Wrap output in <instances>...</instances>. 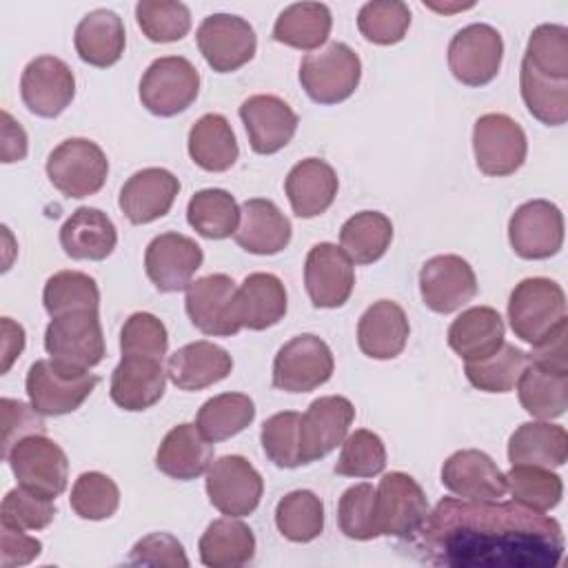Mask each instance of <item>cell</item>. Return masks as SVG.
I'll return each instance as SVG.
<instances>
[{"mask_svg": "<svg viewBox=\"0 0 568 568\" xmlns=\"http://www.w3.org/2000/svg\"><path fill=\"white\" fill-rule=\"evenodd\" d=\"M408 539L424 561L453 568H552L566 548L555 517L517 501L462 497L439 499Z\"/></svg>", "mask_w": 568, "mask_h": 568, "instance_id": "1", "label": "cell"}, {"mask_svg": "<svg viewBox=\"0 0 568 568\" xmlns=\"http://www.w3.org/2000/svg\"><path fill=\"white\" fill-rule=\"evenodd\" d=\"M508 322L521 342L530 346L566 322V293L550 277L521 280L508 300Z\"/></svg>", "mask_w": 568, "mask_h": 568, "instance_id": "2", "label": "cell"}, {"mask_svg": "<svg viewBox=\"0 0 568 568\" xmlns=\"http://www.w3.org/2000/svg\"><path fill=\"white\" fill-rule=\"evenodd\" d=\"M362 78L359 55L344 42H328L324 49L306 53L300 64V84L317 104L348 100Z\"/></svg>", "mask_w": 568, "mask_h": 568, "instance_id": "3", "label": "cell"}, {"mask_svg": "<svg viewBox=\"0 0 568 568\" xmlns=\"http://www.w3.org/2000/svg\"><path fill=\"white\" fill-rule=\"evenodd\" d=\"M47 175L62 195L82 200L104 186L109 160L93 140L69 138L49 153Z\"/></svg>", "mask_w": 568, "mask_h": 568, "instance_id": "4", "label": "cell"}, {"mask_svg": "<svg viewBox=\"0 0 568 568\" xmlns=\"http://www.w3.org/2000/svg\"><path fill=\"white\" fill-rule=\"evenodd\" d=\"M200 93V71L182 55L153 60L140 80L142 106L160 118H173L186 111Z\"/></svg>", "mask_w": 568, "mask_h": 568, "instance_id": "5", "label": "cell"}, {"mask_svg": "<svg viewBox=\"0 0 568 568\" xmlns=\"http://www.w3.org/2000/svg\"><path fill=\"white\" fill-rule=\"evenodd\" d=\"M44 348L55 364L69 371H89L98 366L106 355L98 313L75 311L51 317L44 331Z\"/></svg>", "mask_w": 568, "mask_h": 568, "instance_id": "6", "label": "cell"}, {"mask_svg": "<svg viewBox=\"0 0 568 568\" xmlns=\"http://www.w3.org/2000/svg\"><path fill=\"white\" fill-rule=\"evenodd\" d=\"M98 386V375L89 371H69L49 359L31 364L24 388L31 406L42 415H67L78 410Z\"/></svg>", "mask_w": 568, "mask_h": 568, "instance_id": "7", "label": "cell"}, {"mask_svg": "<svg viewBox=\"0 0 568 568\" xmlns=\"http://www.w3.org/2000/svg\"><path fill=\"white\" fill-rule=\"evenodd\" d=\"M335 359L328 344L302 333L288 339L273 359V386L284 393H311L333 375Z\"/></svg>", "mask_w": 568, "mask_h": 568, "instance_id": "8", "label": "cell"}, {"mask_svg": "<svg viewBox=\"0 0 568 568\" xmlns=\"http://www.w3.org/2000/svg\"><path fill=\"white\" fill-rule=\"evenodd\" d=\"M4 459L20 486L49 499L64 493L69 459L67 453L47 435H29L20 439Z\"/></svg>", "mask_w": 568, "mask_h": 568, "instance_id": "9", "label": "cell"}, {"mask_svg": "<svg viewBox=\"0 0 568 568\" xmlns=\"http://www.w3.org/2000/svg\"><path fill=\"white\" fill-rule=\"evenodd\" d=\"M501 33L484 22H473L459 29L448 44V69L453 78L466 87H484L493 82L501 69Z\"/></svg>", "mask_w": 568, "mask_h": 568, "instance_id": "10", "label": "cell"}, {"mask_svg": "<svg viewBox=\"0 0 568 568\" xmlns=\"http://www.w3.org/2000/svg\"><path fill=\"white\" fill-rule=\"evenodd\" d=\"M477 169L493 178L513 175L526 160L528 140L519 122L506 113H484L473 126Z\"/></svg>", "mask_w": 568, "mask_h": 568, "instance_id": "11", "label": "cell"}, {"mask_svg": "<svg viewBox=\"0 0 568 568\" xmlns=\"http://www.w3.org/2000/svg\"><path fill=\"white\" fill-rule=\"evenodd\" d=\"M264 493V479L242 455H224L206 470V495L213 508L226 517L251 515Z\"/></svg>", "mask_w": 568, "mask_h": 568, "instance_id": "12", "label": "cell"}, {"mask_svg": "<svg viewBox=\"0 0 568 568\" xmlns=\"http://www.w3.org/2000/svg\"><path fill=\"white\" fill-rule=\"evenodd\" d=\"M235 282L224 273L204 275L186 286L184 306L191 324L213 337H231L242 331L235 313Z\"/></svg>", "mask_w": 568, "mask_h": 568, "instance_id": "13", "label": "cell"}, {"mask_svg": "<svg viewBox=\"0 0 568 568\" xmlns=\"http://www.w3.org/2000/svg\"><path fill=\"white\" fill-rule=\"evenodd\" d=\"M197 49L217 73H231L253 60L257 38L248 20L233 13H213L197 27Z\"/></svg>", "mask_w": 568, "mask_h": 568, "instance_id": "14", "label": "cell"}, {"mask_svg": "<svg viewBox=\"0 0 568 568\" xmlns=\"http://www.w3.org/2000/svg\"><path fill=\"white\" fill-rule=\"evenodd\" d=\"M508 242L524 260H548L564 246V215L548 200H530L508 220Z\"/></svg>", "mask_w": 568, "mask_h": 568, "instance_id": "15", "label": "cell"}, {"mask_svg": "<svg viewBox=\"0 0 568 568\" xmlns=\"http://www.w3.org/2000/svg\"><path fill=\"white\" fill-rule=\"evenodd\" d=\"M430 513L426 493L406 473L393 470L377 486V528L379 535L408 539L415 535Z\"/></svg>", "mask_w": 568, "mask_h": 568, "instance_id": "16", "label": "cell"}, {"mask_svg": "<svg viewBox=\"0 0 568 568\" xmlns=\"http://www.w3.org/2000/svg\"><path fill=\"white\" fill-rule=\"evenodd\" d=\"M202 246L189 235L169 231L155 235L144 251V271L151 284L162 293H175L191 284L202 266Z\"/></svg>", "mask_w": 568, "mask_h": 568, "instance_id": "17", "label": "cell"}, {"mask_svg": "<svg viewBox=\"0 0 568 568\" xmlns=\"http://www.w3.org/2000/svg\"><path fill=\"white\" fill-rule=\"evenodd\" d=\"M304 286L317 308H339L355 286L353 260L333 242L315 244L304 262Z\"/></svg>", "mask_w": 568, "mask_h": 568, "instance_id": "18", "label": "cell"}, {"mask_svg": "<svg viewBox=\"0 0 568 568\" xmlns=\"http://www.w3.org/2000/svg\"><path fill=\"white\" fill-rule=\"evenodd\" d=\"M355 419L351 399L342 395H324L308 404L300 422V455L302 464L326 457L348 435Z\"/></svg>", "mask_w": 568, "mask_h": 568, "instance_id": "19", "label": "cell"}, {"mask_svg": "<svg viewBox=\"0 0 568 568\" xmlns=\"http://www.w3.org/2000/svg\"><path fill=\"white\" fill-rule=\"evenodd\" d=\"M20 95L31 113L58 118L75 95V75L64 60L38 55L22 71Z\"/></svg>", "mask_w": 568, "mask_h": 568, "instance_id": "20", "label": "cell"}, {"mask_svg": "<svg viewBox=\"0 0 568 568\" xmlns=\"http://www.w3.org/2000/svg\"><path fill=\"white\" fill-rule=\"evenodd\" d=\"M419 293L430 311L446 315L477 295V277L464 257L453 253L435 255L419 271Z\"/></svg>", "mask_w": 568, "mask_h": 568, "instance_id": "21", "label": "cell"}, {"mask_svg": "<svg viewBox=\"0 0 568 568\" xmlns=\"http://www.w3.org/2000/svg\"><path fill=\"white\" fill-rule=\"evenodd\" d=\"M240 118L248 135V144L260 155L284 149L297 131V113L277 95L257 93L242 102Z\"/></svg>", "mask_w": 568, "mask_h": 568, "instance_id": "22", "label": "cell"}, {"mask_svg": "<svg viewBox=\"0 0 568 568\" xmlns=\"http://www.w3.org/2000/svg\"><path fill=\"white\" fill-rule=\"evenodd\" d=\"M442 484L462 499L497 501L506 495V475L477 448L453 453L442 466Z\"/></svg>", "mask_w": 568, "mask_h": 568, "instance_id": "23", "label": "cell"}, {"mask_svg": "<svg viewBox=\"0 0 568 568\" xmlns=\"http://www.w3.org/2000/svg\"><path fill=\"white\" fill-rule=\"evenodd\" d=\"M180 193V180L160 166L135 171L120 189V211L131 224H149L164 217Z\"/></svg>", "mask_w": 568, "mask_h": 568, "instance_id": "24", "label": "cell"}, {"mask_svg": "<svg viewBox=\"0 0 568 568\" xmlns=\"http://www.w3.org/2000/svg\"><path fill=\"white\" fill-rule=\"evenodd\" d=\"M166 371L160 359L122 355L111 373L109 395L113 404L129 413H140L158 404L166 388Z\"/></svg>", "mask_w": 568, "mask_h": 568, "instance_id": "25", "label": "cell"}, {"mask_svg": "<svg viewBox=\"0 0 568 568\" xmlns=\"http://www.w3.org/2000/svg\"><path fill=\"white\" fill-rule=\"evenodd\" d=\"M291 222L275 202L251 197L240 206L235 242L253 255H275L291 242Z\"/></svg>", "mask_w": 568, "mask_h": 568, "instance_id": "26", "label": "cell"}, {"mask_svg": "<svg viewBox=\"0 0 568 568\" xmlns=\"http://www.w3.org/2000/svg\"><path fill=\"white\" fill-rule=\"evenodd\" d=\"M408 317L397 302L377 300L359 317L357 346L371 359H393L408 342Z\"/></svg>", "mask_w": 568, "mask_h": 568, "instance_id": "27", "label": "cell"}, {"mask_svg": "<svg viewBox=\"0 0 568 568\" xmlns=\"http://www.w3.org/2000/svg\"><path fill=\"white\" fill-rule=\"evenodd\" d=\"M213 462V442H209L195 424L173 426L155 455V466L171 479L191 481L209 470Z\"/></svg>", "mask_w": 568, "mask_h": 568, "instance_id": "28", "label": "cell"}, {"mask_svg": "<svg viewBox=\"0 0 568 568\" xmlns=\"http://www.w3.org/2000/svg\"><path fill=\"white\" fill-rule=\"evenodd\" d=\"M337 186L339 182L335 169L320 158L300 160L284 180L291 209L297 217L304 220L322 215L333 204Z\"/></svg>", "mask_w": 568, "mask_h": 568, "instance_id": "29", "label": "cell"}, {"mask_svg": "<svg viewBox=\"0 0 568 568\" xmlns=\"http://www.w3.org/2000/svg\"><path fill=\"white\" fill-rule=\"evenodd\" d=\"M231 368V355L206 339L184 344L166 362V375L180 390H202L213 386L229 377Z\"/></svg>", "mask_w": 568, "mask_h": 568, "instance_id": "30", "label": "cell"}, {"mask_svg": "<svg viewBox=\"0 0 568 568\" xmlns=\"http://www.w3.org/2000/svg\"><path fill=\"white\" fill-rule=\"evenodd\" d=\"M118 244V231L111 217L93 206L75 209L60 229V246L71 260H106Z\"/></svg>", "mask_w": 568, "mask_h": 568, "instance_id": "31", "label": "cell"}, {"mask_svg": "<svg viewBox=\"0 0 568 568\" xmlns=\"http://www.w3.org/2000/svg\"><path fill=\"white\" fill-rule=\"evenodd\" d=\"M504 320L493 306H473L462 311L448 326V346L464 362H479L504 344Z\"/></svg>", "mask_w": 568, "mask_h": 568, "instance_id": "32", "label": "cell"}, {"mask_svg": "<svg viewBox=\"0 0 568 568\" xmlns=\"http://www.w3.org/2000/svg\"><path fill=\"white\" fill-rule=\"evenodd\" d=\"M73 44L82 62L98 69H106L115 64L124 53V22L111 9L89 11L75 27Z\"/></svg>", "mask_w": 568, "mask_h": 568, "instance_id": "33", "label": "cell"}, {"mask_svg": "<svg viewBox=\"0 0 568 568\" xmlns=\"http://www.w3.org/2000/svg\"><path fill=\"white\" fill-rule=\"evenodd\" d=\"M235 313L242 328L264 331L286 315V288L273 273H251L237 286Z\"/></svg>", "mask_w": 568, "mask_h": 568, "instance_id": "34", "label": "cell"}, {"mask_svg": "<svg viewBox=\"0 0 568 568\" xmlns=\"http://www.w3.org/2000/svg\"><path fill=\"white\" fill-rule=\"evenodd\" d=\"M508 459L513 466L559 468L568 459V433L559 424L526 422L508 439Z\"/></svg>", "mask_w": 568, "mask_h": 568, "instance_id": "35", "label": "cell"}, {"mask_svg": "<svg viewBox=\"0 0 568 568\" xmlns=\"http://www.w3.org/2000/svg\"><path fill=\"white\" fill-rule=\"evenodd\" d=\"M197 550L209 568H240L255 557V535L237 517H222L206 526Z\"/></svg>", "mask_w": 568, "mask_h": 568, "instance_id": "36", "label": "cell"}, {"mask_svg": "<svg viewBox=\"0 0 568 568\" xmlns=\"http://www.w3.org/2000/svg\"><path fill=\"white\" fill-rule=\"evenodd\" d=\"M186 146L191 160L209 173L229 171L240 155L235 133L229 120L220 113H204L195 120L189 131Z\"/></svg>", "mask_w": 568, "mask_h": 568, "instance_id": "37", "label": "cell"}, {"mask_svg": "<svg viewBox=\"0 0 568 568\" xmlns=\"http://www.w3.org/2000/svg\"><path fill=\"white\" fill-rule=\"evenodd\" d=\"M517 395L528 415L544 422L561 417L568 408V373L528 362L517 379Z\"/></svg>", "mask_w": 568, "mask_h": 568, "instance_id": "38", "label": "cell"}, {"mask_svg": "<svg viewBox=\"0 0 568 568\" xmlns=\"http://www.w3.org/2000/svg\"><path fill=\"white\" fill-rule=\"evenodd\" d=\"M331 9L322 2L288 4L273 24V40L300 51H313L328 40Z\"/></svg>", "mask_w": 568, "mask_h": 568, "instance_id": "39", "label": "cell"}, {"mask_svg": "<svg viewBox=\"0 0 568 568\" xmlns=\"http://www.w3.org/2000/svg\"><path fill=\"white\" fill-rule=\"evenodd\" d=\"M393 224L379 211H359L339 229V246L355 264L377 262L390 246Z\"/></svg>", "mask_w": 568, "mask_h": 568, "instance_id": "40", "label": "cell"}, {"mask_svg": "<svg viewBox=\"0 0 568 568\" xmlns=\"http://www.w3.org/2000/svg\"><path fill=\"white\" fill-rule=\"evenodd\" d=\"M519 89L528 113L548 126H561L568 120V80L548 78L521 60Z\"/></svg>", "mask_w": 568, "mask_h": 568, "instance_id": "41", "label": "cell"}, {"mask_svg": "<svg viewBox=\"0 0 568 568\" xmlns=\"http://www.w3.org/2000/svg\"><path fill=\"white\" fill-rule=\"evenodd\" d=\"M186 220L202 237L224 240L237 231L240 206L224 189H202L189 200Z\"/></svg>", "mask_w": 568, "mask_h": 568, "instance_id": "42", "label": "cell"}, {"mask_svg": "<svg viewBox=\"0 0 568 568\" xmlns=\"http://www.w3.org/2000/svg\"><path fill=\"white\" fill-rule=\"evenodd\" d=\"M255 417V404L244 393H222L206 399L195 417V426L209 442H224L242 433Z\"/></svg>", "mask_w": 568, "mask_h": 568, "instance_id": "43", "label": "cell"}, {"mask_svg": "<svg viewBox=\"0 0 568 568\" xmlns=\"http://www.w3.org/2000/svg\"><path fill=\"white\" fill-rule=\"evenodd\" d=\"M42 304L51 317H60L75 311L98 313L100 288L95 280L82 271H58L44 284Z\"/></svg>", "mask_w": 568, "mask_h": 568, "instance_id": "44", "label": "cell"}, {"mask_svg": "<svg viewBox=\"0 0 568 568\" xmlns=\"http://www.w3.org/2000/svg\"><path fill=\"white\" fill-rule=\"evenodd\" d=\"M277 530L295 544L313 541L324 530V504L313 490H291L275 506Z\"/></svg>", "mask_w": 568, "mask_h": 568, "instance_id": "45", "label": "cell"}, {"mask_svg": "<svg viewBox=\"0 0 568 568\" xmlns=\"http://www.w3.org/2000/svg\"><path fill=\"white\" fill-rule=\"evenodd\" d=\"M506 490H510L513 501L537 513H548L561 501L564 481L550 468L517 464L506 473Z\"/></svg>", "mask_w": 568, "mask_h": 568, "instance_id": "46", "label": "cell"}, {"mask_svg": "<svg viewBox=\"0 0 568 568\" xmlns=\"http://www.w3.org/2000/svg\"><path fill=\"white\" fill-rule=\"evenodd\" d=\"M528 366V353L515 344H501L490 357L479 362H466L468 382L484 393H510L517 386L519 375Z\"/></svg>", "mask_w": 568, "mask_h": 568, "instance_id": "47", "label": "cell"}, {"mask_svg": "<svg viewBox=\"0 0 568 568\" xmlns=\"http://www.w3.org/2000/svg\"><path fill=\"white\" fill-rule=\"evenodd\" d=\"M410 27V9L402 0H373L357 13V29L373 44H397Z\"/></svg>", "mask_w": 568, "mask_h": 568, "instance_id": "48", "label": "cell"}, {"mask_svg": "<svg viewBox=\"0 0 568 568\" xmlns=\"http://www.w3.org/2000/svg\"><path fill=\"white\" fill-rule=\"evenodd\" d=\"M135 20L151 42H178L191 31V11L175 0H140Z\"/></svg>", "mask_w": 568, "mask_h": 568, "instance_id": "49", "label": "cell"}, {"mask_svg": "<svg viewBox=\"0 0 568 568\" xmlns=\"http://www.w3.org/2000/svg\"><path fill=\"white\" fill-rule=\"evenodd\" d=\"M337 524L348 539L368 541L379 537L377 488H373L368 481L346 488L337 504Z\"/></svg>", "mask_w": 568, "mask_h": 568, "instance_id": "50", "label": "cell"}, {"mask_svg": "<svg viewBox=\"0 0 568 568\" xmlns=\"http://www.w3.org/2000/svg\"><path fill=\"white\" fill-rule=\"evenodd\" d=\"M69 504L80 519H109L120 506V490L109 475L100 470H89L75 479Z\"/></svg>", "mask_w": 568, "mask_h": 568, "instance_id": "51", "label": "cell"}, {"mask_svg": "<svg viewBox=\"0 0 568 568\" xmlns=\"http://www.w3.org/2000/svg\"><path fill=\"white\" fill-rule=\"evenodd\" d=\"M524 62L548 78L568 80V29L564 24L535 27L528 38Z\"/></svg>", "mask_w": 568, "mask_h": 568, "instance_id": "52", "label": "cell"}, {"mask_svg": "<svg viewBox=\"0 0 568 568\" xmlns=\"http://www.w3.org/2000/svg\"><path fill=\"white\" fill-rule=\"evenodd\" d=\"M386 468V446L373 430L359 428L342 442L335 473L344 477H375Z\"/></svg>", "mask_w": 568, "mask_h": 568, "instance_id": "53", "label": "cell"}, {"mask_svg": "<svg viewBox=\"0 0 568 568\" xmlns=\"http://www.w3.org/2000/svg\"><path fill=\"white\" fill-rule=\"evenodd\" d=\"M300 422L302 415L295 410H282L271 415L262 424L260 442L268 462L280 468H297L302 466L300 455Z\"/></svg>", "mask_w": 568, "mask_h": 568, "instance_id": "54", "label": "cell"}, {"mask_svg": "<svg viewBox=\"0 0 568 568\" xmlns=\"http://www.w3.org/2000/svg\"><path fill=\"white\" fill-rule=\"evenodd\" d=\"M55 517L53 499L42 497L24 486L11 488L0 506V524L22 530H42Z\"/></svg>", "mask_w": 568, "mask_h": 568, "instance_id": "55", "label": "cell"}, {"mask_svg": "<svg viewBox=\"0 0 568 568\" xmlns=\"http://www.w3.org/2000/svg\"><path fill=\"white\" fill-rule=\"evenodd\" d=\"M169 348V333L162 320H158L153 313L138 311L126 317L122 331H120V351L122 355H140V357H153L164 359Z\"/></svg>", "mask_w": 568, "mask_h": 568, "instance_id": "56", "label": "cell"}, {"mask_svg": "<svg viewBox=\"0 0 568 568\" xmlns=\"http://www.w3.org/2000/svg\"><path fill=\"white\" fill-rule=\"evenodd\" d=\"M131 566H155V568H186L189 557L184 546L169 532H151L138 539L126 559Z\"/></svg>", "mask_w": 568, "mask_h": 568, "instance_id": "57", "label": "cell"}, {"mask_svg": "<svg viewBox=\"0 0 568 568\" xmlns=\"http://www.w3.org/2000/svg\"><path fill=\"white\" fill-rule=\"evenodd\" d=\"M2 455L7 453L24 437L29 435H44L47 426L42 419V413H38L31 404H24L20 399L2 397Z\"/></svg>", "mask_w": 568, "mask_h": 568, "instance_id": "58", "label": "cell"}, {"mask_svg": "<svg viewBox=\"0 0 568 568\" xmlns=\"http://www.w3.org/2000/svg\"><path fill=\"white\" fill-rule=\"evenodd\" d=\"M42 552V541L27 535L22 528H11L0 524V566L16 568L27 566Z\"/></svg>", "mask_w": 568, "mask_h": 568, "instance_id": "59", "label": "cell"}, {"mask_svg": "<svg viewBox=\"0 0 568 568\" xmlns=\"http://www.w3.org/2000/svg\"><path fill=\"white\" fill-rule=\"evenodd\" d=\"M528 362L550 371L568 373V322H561L541 342L532 344Z\"/></svg>", "mask_w": 568, "mask_h": 568, "instance_id": "60", "label": "cell"}, {"mask_svg": "<svg viewBox=\"0 0 568 568\" xmlns=\"http://www.w3.org/2000/svg\"><path fill=\"white\" fill-rule=\"evenodd\" d=\"M27 155V133L11 118L9 111H2V162H20Z\"/></svg>", "mask_w": 568, "mask_h": 568, "instance_id": "61", "label": "cell"}, {"mask_svg": "<svg viewBox=\"0 0 568 568\" xmlns=\"http://www.w3.org/2000/svg\"><path fill=\"white\" fill-rule=\"evenodd\" d=\"M24 348V328L11 317H2V373L11 368Z\"/></svg>", "mask_w": 568, "mask_h": 568, "instance_id": "62", "label": "cell"}, {"mask_svg": "<svg viewBox=\"0 0 568 568\" xmlns=\"http://www.w3.org/2000/svg\"><path fill=\"white\" fill-rule=\"evenodd\" d=\"M428 7H430V9H435V11H444V13H448V11H464V9H470L473 4H453V7H439V4H430V2H428Z\"/></svg>", "mask_w": 568, "mask_h": 568, "instance_id": "63", "label": "cell"}]
</instances>
